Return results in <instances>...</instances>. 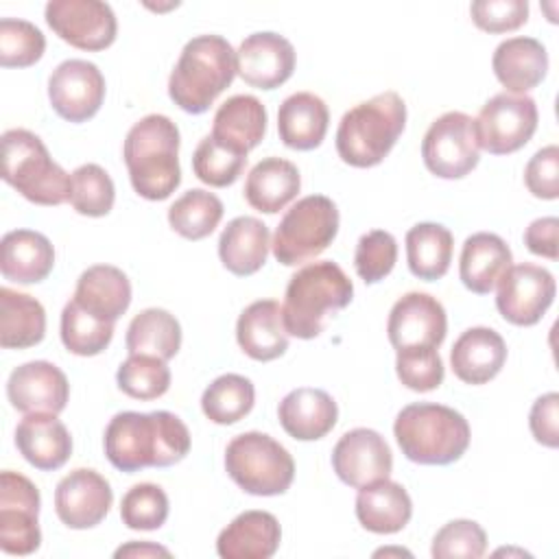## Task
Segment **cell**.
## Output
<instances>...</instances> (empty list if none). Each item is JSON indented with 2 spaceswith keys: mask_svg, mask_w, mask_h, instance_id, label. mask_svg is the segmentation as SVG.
Masks as SVG:
<instances>
[{
  "mask_svg": "<svg viewBox=\"0 0 559 559\" xmlns=\"http://www.w3.org/2000/svg\"><path fill=\"white\" fill-rule=\"evenodd\" d=\"M507 362V343L491 328L465 330L450 349L454 376L465 384H485L493 380Z\"/></svg>",
  "mask_w": 559,
  "mask_h": 559,
  "instance_id": "cell-24",
  "label": "cell"
},
{
  "mask_svg": "<svg viewBox=\"0 0 559 559\" xmlns=\"http://www.w3.org/2000/svg\"><path fill=\"white\" fill-rule=\"evenodd\" d=\"M2 179L35 205L70 201L72 175L50 157L41 138L28 129L2 133Z\"/></svg>",
  "mask_w": 559,
  "mask_h": 559,
  "instance_id": "cell-7",
  "label": "cell"
},
{
  "mask_svg": "<svg viewBox=\"0 0 559 559\" xmlns=\"http://www.w3.org/2000/svg\"><path fill=\"white\" fill-rule=\"evenodd\" d=\"M338 234L336 203L325 194L299 199L280 221L273 255L284 266H297L321 255Z\"/></svg>",
  "mask_w": 559,
  "mask_h": 559,
  "instance_id": "cell-9",
  "label": "cell"
},
{
  "mask_svg": "<svg viewBox=\"0 0 559 559\" xmlns=\"http://www.w3.org/2000/svg\"><path fill=\"white\" fill-rule=\"evenodd\" d=\"M332 467L345 485L360 489L391 476L393 454L380 432L371 428H354L336 441L332 450Z\"/></svg>",
  "mask_w": 559,
  "mask_h": 559,
  "instance_id": "cell-18",
  "label": "cell"
},
{
  "mask_svg": "<svg viewBox=\"0 0 559 559\" xmlns=\"http://www.w3.org/2000/svg\"><path fill=\"white\" fill-rule=\"evenodd\" d=\"M236 50L221 35H197L186 41L168 79L170 100L186 114H203L231 85Z\"/></svg>",
  "mask_w": 559,
  "mask_h": 559,
  "instance_id": "cell-4",
  "label": "cell"
},
{
  "mask_svg": "<svg viewBox=\"0 0 559 559\" xmlns=\"http://www.w3.org/2000/svg\"><path fill=\"white\" fill-rule=\"evenodd\" d=\"M448 332V317L441 301L428 293L402 295L386 321V336L395 352L437 349Z\"/></svg>",
  "mask_w": 559,
  "mask_h": 559,
  "instance_id": "cell-15",
  "label": "cell"
},
{
  "mask_svg": "<svg viewBox=\"0 0 559 559\" xmlns=\"http://www.w3.org/2000/svg\"><path fill=\"white\" fill-rule=\"evenodd\" d=\"M524 183L528 192L544 201H555L559 197V148L548 144L539 148L524 168Z\"/></svg>",
  "mask_w": 559,
  "mask_h": 559,
  "instance_id": "cell-50",
  "label": "cell"
},
{
  "mask_svg": "<svg viewBox=\"0 0 559 559\" xmlns=\"http://www.w3.org/2000/svg\"><path fill=\"white\" fill-rule=\"evenodd\" d=\"M114 502L109 480L96 469L76 467L66 474L55 489L57 518L74 531H85L105 520Z\"/></svg>",
  "mask_w": 559,
  "mask_h": 559,
  "instance_id": "cell-17",
  "label": "cell"
},
{
  "mask_svg": "<svg viewBox=\"0 0 559 559\" xmlns=\"http://www.w3.org/2000/svg\"><path fill=\"white\" fill-rule=\"evenodd\" d=\"M114 338V323L83 310L74 299L61 312V341L76 356H96L107 349Z\"/></svg>",
  "mask_w": 559,
  "mask_h": 559,
  "instance_id": "cell-40",
  "label": "cell"
},
{
  "mask_svg": "<svg viewBox=\"0 0 559 559\" xmlns=\"http://www.w3.org/2000/svg\"><path fill=\"white\" fill-rule=\"evenodd\" d=\"M2 277L15 284H37L46 280L55 266L52 242L33 229H13L0 242Z\"/></svg>",
  "mask_w": 559,
  "mask_h": 559,
  "instance_id": "cell-28",
  "label": "cell"
},
{
  "mask_svg": "<svg viewBox=\"0 0 559 559\" xmlns=\"http://www.w3.org/2000/svg\"><path fill=\"white\" fill-rule=\"evenodd\" d=\"M124 345L129 354H148L170 360L181 347V325L168 310L146 308L131 319Z\"/></svg>",
  "mask_w": 559,
  "mask_h": 559,
  "instance_id": "cell-37",
  "label": "cell"
},
{
  "mask_svg": "<svg viewBox=\"0 0 559 559\" xmlns=\"http://www.w3.org/2000/svg\"><path fill=\"white\" fill-rule=\"evenodd\" d=\"M44 15L55 35L79 50H105L118 33L111 7L100 0H50Z\"/></svg>",
  "mask_w": 559,
  "mask_h": 559,
  "instance_id": "cell-14",
  "label": "cell"
},
{
  "mask_svg": "<svg viewBox=\"0 0 559 559\" xmlns=\"http://www.w3.org/2000/svg\"><path fill=\"white\" fill-rule=\"evenodd\" d=\"M46 334V310L44 306L26 295L0 288V345L4 349H26L44 341Z\"/></svg>",
  "mask_w": 559,
  "mask_h": 559,
  "instance_id": "cell-35",
  "label": "cell"
},
{
  "mask_svg": "<svg viewBox=\"0 0 559 559\" xmlns=\"http://www.w3.org/2000/svg\"><path fill=\"white\" fill-rule=\"evenodd\" d=\"M469 15L480 31L509 33L526 24L528 2L526 0H476L469 7Z\"/></svg>",
  "mask_w": 559,
  "mask_h": 559,
  "instance_id": "cell-49",
  "label": "cell"
},
{
  "mask_svg": "<svg viewBox=\"0 0 559 559\" xmlns=\"http://www.w3.org/2000/svg\"><path fill=\"white\" fill-rule=\"evenodd\" d=\"M46 50L44 33L15 17L0 20V63L4 68H28L41 59Z\"/></svg>",
  "mask_w": 559,
  "mask_h": 559,
  "instance_id": "cell-45",
  "label": "cell"
},
{
  "mask_svg": "<svg viewBox=\"0 0 559 559\" xmlns=\"http://www.w3.org/2000/svg\"><path fill=\"white\" fill-rule=\"evenodd\" d=\"M7 397L11 406L24 415H59L68 404L70 384L57 365L48 360H31L11 371L7 380Z\"/></svg>",
  "mask_w": 559,
  "mask_h": 559,
  "instance_id": "cell-20",
  "label": "cell"
},
{
  "mask_svg": "<svg viewBox=\"0 0 559 559\" xmlns=\"http://www.w3.org/2000/svg\"><path fill=\"white\" fill-rule=\"evenodd\" d=\"M397 262V242L393 234L384 229H371L358 238L354 266L365 284L384 280Z\"/></svg>",
  "mask_w": 559,
  "mask_h": 559,
  "instance_id": "cell-46",
  "label": "cell"
},
{
  "mask_svg": "<svg viewBox=\"0 0 559 559\" xmlns=\"http://www.w3.org/2000/svg\"><path fill=\"white\" fill-rule=\"evenodd\" d=\"M122 157L142 199L164 201L181 183L179 129L164 114H148L129 129Z\"/></svg>",
  "mask_w": 559,
  "mask_h": 559,
  "instance_id": "cell-2",
  "label": "cell"
},
{
  "mask_svg": "<svg viewBox=\"0 0 559 559\" xmlns=\"http://www.w3.org/2000/svg\"><path fill=\"white\" fill-rule=\"evenodd\" d=\"M39 489L31 478L4 469L0 474V548L7 555H33L41 544Z\"/></svg>",
  "mask_w": 559,
  "mask_h": 559,
  "instance_id": "cell-12",
  "label": "cell"
},
{
  "mask_svg": "<svg viewBox=\"0 0 559 559\" xmlns=\"http://www.w3.org/2000/svg\"><path fill=\"white\" fill-rule=\"evenodd\" d=\"M557 293L555 277L548 269L531 262L511 264L498 282L496 308L504 321L528 328L542 321Z\"/></svg>",
  "mask_w": 559,
  "mask_h": 559,
  "instance_id": "cell-13",
  "label": "cell"
},
{
  "mask_svg": "<svg viewBox=\"0 0 559 559\" xmlns=\"http://www.w3.org/2000/svg\"><path fill=\"white\" fill-rule=\"evenodd\" d=\"M168 496L159 485L138 483L120 502L122 524L131 531H155L168 520Z\"/></svg>",
  "mask_w": 559,
  "mask_h": 559,
  "instance_id": "cell-44",
  "label": "cell"
},
{
  "mask_svg": "<svg viewBox=\"0 0 559 559\" xmlns=\"http://www.w3.org/2000/svg\"><path fill=\"white\" fill-rule=\"evenodd\" d=\"M223 218V201L203 188L183 192L168 207L170 227L186 240H203L210 236Z\"/></svg>",
  "mask_w": 559,
  "mask_h": 559,
  "instance_id": "cell-39",
  "label": "cell"
},
{
  "mask_svg": "<svg viewBox=\"0 0 559 559\" xmlns=\"http://www.w3.org/2000/svg\"><path fill=\"white\" fill-rule=\"evenodd\" d=\"M277 417L284 432L293 439L317 441L336 426L338 406L328 391L299 386L284 395L277 406Z\"/></svg>",
  "mask_w": 559,
  "mask_h": 559,
  "instance_id": "cell-22",
  "label": "cell"
},
{
  "mask_svg": "<svg viewBox=\"0 0 559 559\" xmlns=\"http://www.w3.org/2000/svg\"><path fill=\"white\" fill-rule=\"evenodd\" d=\"M269 247L271 234L260 218L236 216L227 223L218 238V258L229 273L247 277L264 266Z\"/></svg>",
  "mask_w": 559,
  "mask_h": 559,
  "instance_id": "cell-31",
  "label": "cell"
},
{
  "mask_svg": "<svg viewBox=\"0 0 559 559\" xmlns=\"http://www.w3.org/2000/svg\"><path fill=\"white\" fill-rule=\"evenodd\" d=\"M116 201L111 177L98 164H83L72 173L70 205L83 216H107Z\"/></svg>",
  "mask_w": 559,
  "mask_h": 559,
  "instance_id": "cell-43",
  "label": "cell"
},
{
  "mask_svg": "<svg viewBox=\"0 0 559 559\" xmlns=\"http://www.w3.org/2000/svg\"><path fill=\"white\" fill-rule=\"evenodd\" d=\"M537 105L526 94L500 92L491 96L474 120L478 146L491 155L520 151L537 131Z\"/></svg>",
  "mask_w": 559,
  "mask_h": 559,
  "instance_id": "cell-11",
  "label": "cell"
},
{
  "mask_svg": "<svg viewBox=\"0 0 559 559\" xmlns=\"http://www.w3.org/2000/svg\"><path fill=\"white\" fill-rule=\"evenodd\" d=\"M295 59V48L284 35L253 33L236 50V74L251 87L275 90L293 76Z\"/></svg>",
  "mask_w": 559,
  "mask_h": 559,
  "instance_id": "cell-19",
  "label": "cell"
},
{
  "mask_svg": "<svg viewBox=\"0 0 559 559\" xmlns=\"http://www.w3.org/2000/svg\"><path fill=\"white\" fill-rule=\"evenodd\" d=\"M236 341L253 360L269 362L280 358L288 349L282 306L275 299H258L249 304L238 317Z\"/></svg>",
  "mask_w": 559,
  "mask_h": 559,
  "instance_id": "cell-25",
  "label": "cell"
},
{
  "mask_svg": "<svg viewBox=\"0 0 559 559\" xmlns=\"http://www.w3.org/2000/svg\"><path fill=\"white\" fill-rule=\"evenodd\" d=\"M301 188V175L297 166L284 157H264L247 175L245 199L264 214H277L284 210Z\"/></svg>",
  "mask_w": 559,
  "mask_h": 559,
  "instance_id": "cell-33",
  "label": "cell"
},
{
  "mask_svg": "<svg viewBox=\"0 0 559 559\" xmlns=\"http://www.w3.org/2000/svg\"><path fill=\"white\" fill-rule=\"evenodd\" d=\"M413 515L408 491L395 480H378L358 489L356 518L362 528L378 535L402 531Z\"/></svg>",
  "mask_w": 559,
  "mask_h": 559,
  "instance_id": "cell-30",
  "label": "cell"
},
{
  "mask_svg": "<svg viewBox=\"0 0 559 559\" xmlns=\"http://www.w3.org/2000/svg\"><path fill=\"white\" fill-rule=\"evenodd\" d=\"M48 98L63 120L85 122L98 114L105 100V76L92 61H61L48 79Z\"/></svg>",
  "mask_w": 559,
  "mask_h": 559,
  "instance_id": "cell-16",
  "label": "cell"
},
{
  "mask_svg": "<svg viewBox=\"0 0 559 559\" xmlns=\"http://www.w3.org/2000/svg\"><path fill=\"white\" fill-rule=\"evenodd\" d=\"M487 550V535L474 520H452L432 537L435 559H478Z\"/></svg>",
  "mask_w": 559,
  "mask_h": 559,
  "instance_id": "cell-47",
  "label": "cell"
},
{
  "mask_svg": "<svg viewBox=\"0 0 559 559\" xmlns=\"http://www.w3.org/2000/svg\"><path fill=\"white\" fill-rule=\"evenodd\" d=\"M400 382L417 393L435 391L445 376L439 349H402L395 358Z\"/></svg>",
  "mask_w": 559,
  "mask_h": 559,
  "instance_id": "cell-48",
  "label": "cell"
},
{
  "mask_svg": "<svg viewBox=\"0 0 559 559\" xmlns=\"http://www.w3.org/2000/svg\"><path fill=\"white\" fill-rule=\"evenodd\" d=\"M255 402L253 382L240 373H223L207 384L201 395L203 415L218 424L229 426L251 413Z\"/></svg>",
  "mask_w": 559,
  "mask_h": 559,
  "instance_id": "cell-38",
  "label": "cell"
},
{
  "mask_svg": "<svg viewBox=\"0 0 559 559\" xmlns=\"http://www.w3.org/2000/svg\"><path fill=\"white\" fill-rule=\"evenodd\" d=\"M528 555V552H524V550H513V548H500V550H496V555Z\"/></svg>",
  "mask_w": 559,
  "mask_h": 559,
  "instance_id": "cell-55",
  "label": "cell"
},
{
  "mask_svg": "<svg viewBox=\"0 0 559 559\" xmlns=\"http://www.w3.org/2000/svg\"><path fill=\"white\" fill-rule=\"evenodd\" d=\"M491 68L509 94H526L544 81L548 52L535 37H509L493 50Z\"/></svg>",
  "mask_w": 559,
  "mask_h": 559,
  "instance_id": "cell-26",
  "label": "cell"
},
{
  "mask_svg": "<svg viewBox=\"0 0 559 559\" xmlns=\"http://www.w3.org/2000/svg\"><path fill=\"white\" fill-rule=\"evenodd\" d=\"M20 454L41 472H55L72 454V437L52 413H28L15 428Z\"/></svg>",
  "mask_w": 559,
  "mask_h": 559,
  "instance_id": "cell-23",
  "label": "cell"
},
{
  "mask_svg": "<svg viewBox=\"0 0 559 559\" xmlns=\"http://www.w3.org/2000/svg\"><path fill=\"white\" fill-rule=\"evenodd\" d=\"M118 389L133 400H157L170 386V369L166 360L148 354H129L116 371Z\"/></svg>",
  "mask_w": 559,
  "mask_h": 559,
  "instance_id": "cell-41",
  "label": "cell"
},
{
  "mask_svg": "<svg viewBox=\"0 0 559 559\" xmlns=\"http://www.w3.org/2000/svg\"><path fill=\"white\" fill-rule=\"evenodd\" d=\"M354 284L332 260H319L301 266L288 282L282 314L288 336L314 338L328 319L349 306Z\"/></svg>",
  "mask_w": 559,
  "mask_h": 559,
  "instance_id": "cell-3",
  "label": "cell"
},
{
  "mask_svg": "<svg viewBox=\"0 0 559 559\" xmlns=\"http://www.w3.org/2000/svg\"><path fill=\"white\" fill-rule=\"evenodd\" d=\"M107 461L127 474L170 467L190 452L188 426L168 411H124L109 419L103 437Z\"/></svg>",
  "mask_w": 559,
  "mask_h": 559,
  "instance_id": "cell-1",
  "label": "cell"
},
{
  "mask_svg": "<svg viewBox=\"0 0 559 559\" xmlns=\"http://www.w3.org/2000/svg\"><path fill=\"white\" fill-rule=\"evenodd\" d=\"M245 166H247V155L225 146L212 133L197 144L192 155V170L197 179H201L212 188L231 186L242 175Z\"/></svg>",
  "mask_w": 559,
  "mask_h": 559,
  "instance_id": "cell-42",
  "label": "cell"
},
{
  "mask_svg": "<svg viewBox=\"0 0 559 559\" xmlns=\"http://www.w3.org/2000/svg\"><path fill=\"white\" fill-rule=\"evenodd\" d=\"M426 168L441 179H463L480 159L474 118L463 111H445L428 127L421 140Z\"/></svg>",
  "mask_w": 559,
  "mask_h": 559,
  "instance_id": "cell-10",
  "label": "cell"
},
{
  "mask_svg": "<svg viewBox=\"0 0 559 559\" xmlns=\"http://www.w3.org/2000/svg\"><path fill=\"white\" fill-rule=\"evenodd\" d=\"M454 238L441 223H417L406 231V260L415 277L441 280L452 262Z\"/></svg>",
  "mask_w": 559,
  "mask_h": 559,
  "instance_id": "cell-36",
  "label": "cell"
},
{
  "mask_svg": "<svg viewBox=\"0 0 559 559\" xmlns=\"http://www.w3.org/2000/svg\"><path fill=\"white\" fill-rule=\"evenodd\" d=\"M225 469L251 496L286 493L295 478L290 452L266 432H242L227 443Z\"/></svg>",
  "mask_w": 559,
  "mask_h": 559,
  "instance_id": "cell-8",
  "label": "cell"
},
{
  "mask_svg": "<svg viewBox=\"0 0 559 559\" xmlns=\"http://www.w3.org/2000/svg\"><path fill=\"white\" fill-rule=\"evenodd\" d=\"M330 124V111L321 96L312 92L290 94L277 111L280 140L295 151L317 148Z\"/></svg>",
  "mask_w": 559,
  "mask_h": 559,
  "instance_id": "cell-32",
  "label": "cell"
},
{
  "mask_svg": "<svg viewBox=\"0 0 559 559\" xmlns=\"http://www.w3.org/2000/svg\"><path fill=\"white\" fill-rule=\"evenodd\" d=\"M406 124V105L397 92H382L347 109L336 129V153L354 168L378 166Z\"/></svg>",
  "mask_w": 559,
  "mask_h": 559,
  "instance_id": "cell-6",
  "label": "cell"
},
{
  "mask_svg": "<svg viewBox=\"0 0 559 559\" xmlns=\"http://www.w3.org/2000/svg\"><path fill=\"white\" fill-rule=\"evenodd\" d=\"M509 245L491 231L472 234L461 249L459 277L474 295H489L511 266Z\"/></svg>",
  "mask_w": 559,
  "mask_h": 559,
  "instance_id": "cell-27",
  "label": "cell"
},
{
  "mask_svg": "<svg viewBox=\"0 0 559 559\" xmlns=\"http://www.w3.org/2000/svg\"><path fill=\"white\" fill-rule=\"evenodd\" d=\"M116 559L120 557H170V550L164 546H157L153 542H129L114 552Z\"/></svg>",
  "mask_w": 559,
  "mask_h": 559,
  "instance_id": "cell-53",
  "label": "cell"
},
{
  "mask_svg": "<svg viewBox=\"0 0 559 559\" xmlns=\"http://www.w3.org/2000/svg\"><path fill=\"white\" fill-rule=\"evenodd\" d=\"M266 133V109L251 94H236L227 98L214 114L212 135L225 146L249 153Z\"/></svg>",
  "mask_w": 559,
  "mask_h": 559,
  "instance_id": "cell-34",
  "label": "cell"
},
{
  "mask_svg": "<svg viewBox=\"0 0 559 559\" xmlns=\"http://www.w3.org/2000/svg\"><path fill=\"white\" fill-rule=\"evenodd\" d=\"M393 435L402 454L419 465H450L465 454L472 439L469 424L459 411L432 402L404 406Z\"/></svg>",
  "mask_w": 559,
  "mask_h": 559,
  "instance_id": "cell-5",
  "label": "cell"
},
{
  "mask_svg": "<svg viewBox=\"0 0 559 559\" xmlns=\"http://www.w3.org/2000/svg\"><path fill=\"white\" fill-rule=\"evenodd\" d=\"M380 555H406V557H411V552L408 550H404V548H382V550H376L373 552V557H380Z\"/></svg>",
  "mask_w": 559,
  "mask_h": 559,
  "instance_id": "cell-54",
  "label": "cell"
},
{
  "mask_svg": "<svg viewBox=\"0 0 559 559\" xmlns=\"http://www.w3.org/2000/svg\"><path fill=\"white\" fill-rule=\"evenodd\" d=\"M72 299L94 317L116 323L131 304V282L118 266L94 264L79 275Z\"/></svg>",
  "mask_w": 559,
  "mask_h": 559,
  "instance_id": "cell-29",
  "label": "cell"
},
{
  "mask_svg": "<svg viewBox=\"0 0 559 559\" xmlns=\"http://www.w3.org/2000/svg\"><path fill=\"white\" fill-rule=\"evenodd\" d=\"M531 435L546 448L559 445V395L555 391L537 397L528 415Z\"/></svg>",
  "mask_w": 559,
  "mask_h": 559,
  "instance_id": "cell-51",
  "label": "cell"
},
{
  "mask_svg": "<svg viewBox=\"0 0 559 559\" xmlns=\"http://www.w3.org/2000/svg\"><path fill=\"white\" fill-rule=\"evenodd\" d=\"M557 229H559V221L557 216H542L535 218L526 229H524V245L531 253L548 258V260H557L559 251H557Z\"/></svg>",
  "mask_w": 559,
  "mask_h": 559,
  "instance_id": "cell-52",
  "label": "cell"
},
{
  "mask_svg": "<svg viewBox=\"0 0 559 559\" xmlns=\"http://www.w3.org/2000/svg\"><path fill=\"white\" fill-rule=\"evenodd\" d=\"M282 526L269 511H245L236 515L216 537V552L223 559H269L277 552Z\"/></svg>",
  "mask_w": 559,
  "mask_h": 559,
  "instance_id": "cell-21",
  "label": "cell"
}]
</instances>
